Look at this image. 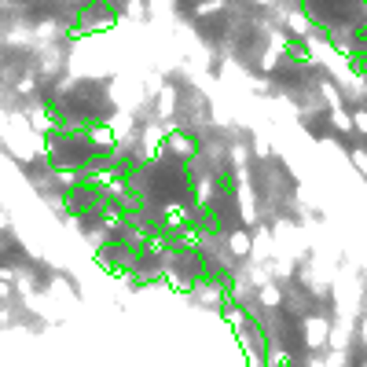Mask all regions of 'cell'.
I'll return each instance as SVG.
<instances>
[{
  "label": "cell",
  "mask_w": 367,
  "mask_h": 367,
  "mask_svg": "<svg viewBox=\"0 0 367 367\" xmlns=\"http://www.w3.org/2000/svg\"><path fill=\"white\" fill-rule=\"evenodd\" d=\"M301 341L309 352H323L330 349V316L323 312H309L301 319Z\"/></svg>",
  "instance_id": "cell-1"
},
{
  "label": "cell",
  "mask_w": 367,
  "mask_h": 367,
  "mask_svg": "<svg viewBox=\"0 0 367 367\" xmlns=\"http://www.w3.org/2000/svg\"><path fill=\"white\" fill-rule=\"evenodd\" d=\"M279 305H283V290H279V283H265V287H261V309L276 312Z\"/></svg>",
  "instance_id": "cell-2"
}]
</instances>
